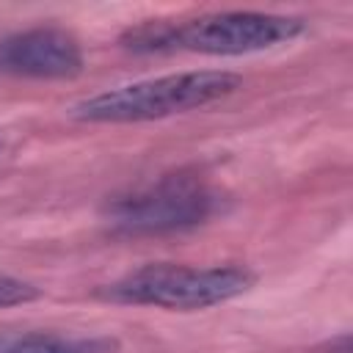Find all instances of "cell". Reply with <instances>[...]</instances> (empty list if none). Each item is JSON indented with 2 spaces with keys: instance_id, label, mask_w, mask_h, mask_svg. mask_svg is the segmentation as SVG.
<instances>
[{
  "instance_id": "cell-1",
  "label": "cell",
  "mask_w": 353,
  "mask_h": 353,
  "mask_svg": "<svg viewBox=\"0 0 353 353\" xmlns=\"http://www.w3.org/2000/svg\"><path fill=\"white\" fill-rule=\"evenodd\" d=\"M243 85V77L226 69H190L163 77L127 83L119 88L99 91L77 105L69 116L88 124H135L168 119L176 113L199 110L212 105Z\"/></svg>"
},
{
  "instance_id": "cell-2",
  "label": "cell",
  "mask_w": 353,
  "mask_h": 353,
  "mask_svg": "<svg viewBox=\"0 0 353 353\" xmlns=\"http://www.w3.org/2000/svg\"><path fill=\"white\" fill-rule=\"evenodd\" d=\"M306 22L265 11H215L179 25H143L132 30L124 47L135 52H199V55H248L298 39Z\"/></svg>"
},
{
  "instance_id": "cell-3",
  "label": "cell",
  "mask_w": 353,
  "mask_h": 353,
  "mask_svg": "<svg viewBox=\"0 0 353 353\" xmlns=\"http://www.w3.org/2000/svg\"><path fill=\"white\" fill-rule=\"evenodd\" d=\"M256 276L240 265H143L102 284L97 298L127 306H154L168 312H201L251 290Z\"/></svg>"
},
{
  "instance_id": "cell-4",
  "label": "cell",
  "mask_w": 353,
  "mask_h": 353,
  "mask_svg": "<svg viewBox=\"0 0 353 353\" xmlns=\"http://www.w3.org/2000/svg\"><path fill=\"white\" fill-rule=\"evenodd\" d=\"M218 210V193L199 174H165L105 204L102 221L119 234H171L204 223Z\"/></svg>"
},
{
  "instance_id": "cell-5",
  "label": "cell",
  "mask_w": 353,
  "mask_h": 353,
  "mask_svg": "<svg viewBox=\"0 0 353 353\" xmlns=\"http://www.w3.org/2000/svg\"><path fill=\"white\" fill-rule=\"evenodd\" d=\"M83 47L63 28H30L0 39V74L28 80H69L83 72Z\"/></svg>"
},
{
  "instance_id": "cell-6",
  "label": "cell",
  "mask_w": 353,
  "mask_h": 353,
  "mask_svg": "<svg viewBox=\"0 0 353 353\" xmlns=\"http://www.w3.org/2000/svg\"><path fill=\"white\" fill-rule=\"evenodd\" d=\"M119 342L110 336H63V334H28L8 342L0 353H116Z\"/></svg>"
},
{
  "instance_id": "cell-7",
  "label": "cell",
  "mask_w": 353,
  "mask_h": 353,
  "mask_svg": "<svg viewBox=\"0 0 353 353\" xmlns=\"http://www.w3.org/2000/svg\"><path fill=\"white\" fill-rule=\"evenodd\" d=\"M39 295H41V290H39L33 281H25V279L0 273V309H11V306L30 303V301H36Z\"/></svg>"
}]
</instances>
